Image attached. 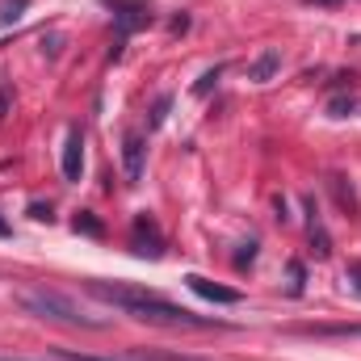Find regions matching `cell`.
I'll use <instances>...</instances> for the list:
<instances>
[{
    "label": "cell",
    "instance_id": "1",
    "mask_svg": "<svg viewBox=\"0 0 361 361\" xmlns=\"http://www.w3.org/2000/svg\"><path fill=\"white\" fill-rule=\"evenodd\" d=\"M89 290L101 298V302H109V307H118L122 315L143 319V324H160V328H214V319H202V315L185 311V307L169 302V298H160V294H152V290H139V286L89 281Z\"/></svg>",
    "mask_w": 361,
    "mask_h": 361
},
{
    "label": "cell",
    "instance_id": "2",
    "mask_svg": "<svg viewBox=\"0 0 361 361\" xmlns=\"http://www.w3.org/2000/svg\"><path fill=\"white\" fill-rule=\"evenodd\" d=\"M17 302H21V311H25V315L47 319V324H68V328H101V319L85 315V311H80L68 294L47 290V286H25V290H17Z\"/></svg>",
    "mask_w": 361,
    "mask_h": 361
},
{
    "label": "cell",
    "instance_id": "3",
    "mask_svg": "<svg viewBox=\"0 0 361 361\" xmlns=\"http://www.w3.org/2000/svg\"><path fill=\"white\" fill-rule=\"evenodd\" d=\"M130 248H135L139 257H152V261L164 257V240H160V231H156V223H152L147 214L135 219V227H130Z\"/></svg>",
    "mask_w": 361,
    "mask_h": 361
},
{
    "label": "cell",
    "instance_id": "4",
    "mask_svg": "<svg viewBox=\"0 0 361 361\" xmlns=\"http://www.w3.org/2000/svg\"><path fill=\"white\" fill-rule=\"evenodd\" d=\"M105 4L114 8V21H118V34H122V38L152 21V8H147L143 0H105Z\"/></svg>",
    "mask_w": 361,
    "mask_h": 361
},
{
    "label": "cell",
    "instance_id": "5",
    "mask_svg": "<svg viewBox=\"0 0 361 361\" xmlns=\"http://www.w3.org/2000/svg\"><path fill=\"white\" fill-rule=\"evenodd\" d=\"M143 160H147V143H143V135L126 130V135H122V173H126L130 185L143 177Z\"/></svg>",
    "mask_w": 361,
    "mask_h": 361
},
{
    "label": "cell",
    "instance_id": "6",
    "mask_svg": "<svg viewBox=\"0 0 361 361\" xmlns=\"http://www.w3.org/2000/svg\"><path fill=\"white\" fill-rule=\"evenodd\" d=\"M80 173H85V135H80V126H72L63 139V177L80 180Z\"/></svg>",
    "mask_w": 361,
    "mask_h": 361
},
{
    "label": "cell",
    "instance_id": "7",
    "mask_svg": "<svg viewBox=\"0 0 361 361\" xmlns=\"http://www.w3.org/2000/svg\"><path fill=\"white\" fill-rule=\"evenodd\" d=\"M185 286H189L193 294H202L206 302H223V307H235V302H240V294H235V290H227V286H214V281H206L202 273H189V277H185Z\"/></svg>",
    "mask_w": 361,
    "mask_h": 361
},
{
    "label": "cell",
    "instance_id": "8",
    "mask_svg": "<svg viewBox=\"0 0 361 361\" xmlns=\"http://www.w3.org/2000/svg\"><path fill=\"white\" fill-rule=\"evenodd\" d=\"M277 68H281V51L265 47V51H261V55L252 59V68H248V80L265 85V80H273V76H277Z\"/></svg>",
    "mask_w": 361,
    "mask_h": 361
},
{
    "label": "cell",
    "instance_id": "9",
    "mask_svg": "<svg viewBox=\"0 0 361 361\" xmlns=\"http://www.w3.org/2000/svg\"><path fill=\"white\" fill-rule=\"evenodd\" d=\"M25 8H30V0H0V30L17 25L25 17Z\"/></svg>",
    "mask_w": 361,
    "mask_h": 361
},
{
    "label": "cell",
    "instance_id": "10",
    "mask_svg": "<svg viewBox=\"0 0 361 361\" xmlns=\"http://www.w3.org/2000/svg\"><path fill=\"white\" fill-rule=\"evenodd\" d=\"M311 244H315V257H328V252H332L328 231H324V223H319V219H311Z\"/></svg>",
    "mask_w": 361,
    "mask_h": 361
},
{
    "label": "cell",
    "instance_id": "11",
    "mask_svg": "<svg viewBox=\"0 0 361 361\" xmlns=\"http://www.w3.org/2000/svg\"><path fill=\"white\" fill-rule=\"evenodd\" d=\"M353 109H357V101H353V97H336V101L328 105V114H332V118H349Z\"/></svg>",
    "mask_w": 361,
    "mask_h": 361
},
{
    "label": "cell",
    "instance_id": "12",
    "mask_svg": "<svg viewBox=\"0 0 361 361\" xmlns=\"http://www.w3.org/2000/svg\"><path fill=\"white\" fill-rule=\"evenodd\" d=\"M55 361H126V357H89V353H72V349H55ZM135 361V357H130Z\"/></svg>",
    "mask_w": 361,
    "mask_h": 361
},
{
    "label": "cell",
    "instance_id": "13",
    "mask_svg": "<svg viewBox=\"0 0 361 361\" xmlns=\"http://www.w3.org/2000/svg\"><path fill=\"white\" fill-rule=\"evenodd\" d=\"M219 76H223V68H210V72H206V76H202V80L193 85V92H197V97H206V92L219 85Z\"/></svg>",
    "mask_w": 361,
    "mask_h": 361
},
{
    "label": "cell",
    "instance_id": "14",
    "mask_svg": "<svg viewBox=\"0 0 361 361\" xmlns=\"http://www.w3.org/2000/svg\"><path fill=\"white\" fill-rule=\"evenodd\" d=\"M76 231H85V235H101V223L85 210V214H76Z\"/></svg>",
    "mask_w": 361,
    "mask_h": 361
},
{
    "label": "cell",
    "instance_id": "15",
    "mask_svg": "<svg viewBox=\"0 0 361 361\" xmlns=\"http://www.w3.org/2000/svg\"><path fill=\"white\" fill-rule=\"evenodd\" d=\"M169 109H173V97H160V101H156V114H152V130H156V126H164Z\"/></svg>",
    "mask_w": 361,
    "mask_h": 361
},
{
    "label": "cell",
    "instance_id": "16",
    "mask_svg": "<svg viewBox=\"0 0 361 361\" xmlns=\"http://www.w3.org/2000/svg\"><path fill=\"white\" fill-rule=\"evenodd\" d=\"M345 281H349V290H353V294H361V261H353V265L345 269Z\"/></svg>",
    "mask_w": 361,
    "mask_h": 361
},
{
    "label": "cell",
    "instance_id": "17",
    "mask_svg": "<svg viewBox=\"0 0 361 361\" xmlns=\"http://www.w3.org/2000/svg\"><path fill=\"white\" fill-rule=\"evenodd\" d=\"M59 34H42V55H59Z\"/></svg>",
    "mask_w": 361,
    "mask_h": 361
},
{
    "label": "cell",
    "instance_id": "18",
    "mask_svg": "<svg viewBox=\"0 0 361 361\" xmlns=\"http://www.w3.org/2000/svg\"><path fill=\"white\" fill-rule=\"evenodd\" d=\"M252 257H257V244H244V252L235 257V265H252Z\"/></svg>",
    "mask_w": 361,
    "mask_h": 361
},
{
    "label": "cell",
    "instance_id": "19",
    "mask_svg": "<svg viewBox=\"0 0 361 361\" xmlns=\"http://www.w3.org/2000/svg\"><path fill=\"white\" fill-rule=\"evenodd\" d=\"M4 109H8V85L0 80V118H4Z\"/></svg>",
    "mask_w": 361,
    "mask_h": 361
},
{
    "label": "cell",
    "instance_id": "20",
    "mask_svg": "<svg viewBox=\"0 0 361 361\" xmlns=\"http://www.w3.org/2000/svg\"><path fill=\"white\" fill-rule=\"evenodd\" d=\"M0 235H8V227H4V223H0Z\"/></svg>",
    "mask_w": 361,
    "mask_h": 361
}]
</instances>
